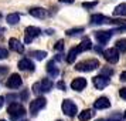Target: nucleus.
<instances>
[{"label":"nucleus","instance_id":"nucleus-32","mask_svg":"<svg viewBox=\"0 0 126 121\" xmlns=\"http://www.w3.org/2000/svg\"><path fill=\"white\" fill-rule=\"evenodd\" d=\"M120 80H122V81H126V71H123V73L120 74Z\"/></svg>","mask_w":126,"mask_h":121},{"label":"nucleus","instance_id":"nucleus-12","mask_svg":"<svg viewBox=\"0 0 126 121\" xmlns=\"http://www.w3.org/2000/svg\"><path fill=\"white\" fill-rule=\"evenodd\" d=\"M6 86L9 87V88H18V87L21 86V77L18 74H12L10 78L7 80Z\"/></svg>","mask_w":126,"mask_h":121},{"label":"nucleus","instance_id":"nucleus-6","mask_svg":"<svg viewBox=\"0 0 126 121\" xmlns=\"http://www.w3.org/2000/svg\"><path fill=\"white\" fill-rule=\"evenodd\" d=\"M61 108H63V113L65 115H68V117H74L77 114V111H78V107H77V104L74 101H71V100H64L63 101V105H61Z\"/></svg>","mask_w":126,"mask_h":121},{"label":"nucleus","instance_id":"nucleus-36","mask_svg":"<svg viewBox=\"0 0 126 121\" xmlns=\"http://www.w3.org/2000/svg\"><path fill=\"white\" fill-rule=\"evenodd\" d=\"M96 121H109V120H96Z\"/></svg>","mask_w":126,"mask_h":121},{"label":"nucleus","instance_id":"nucleus-21","mask_svg":"<svg viewBox=\"0 0 126 121\" xmlns=\"http://www.w3.org/2000/svg\"><path fill=\"white\" fill-rule=\"evenodd\" d=\"M113 14L115 16H126V4L125 3H122V4H119V6L115 7Z\"/></svg>","mask_w":126,"mask_h":121},{"label":"nucleus","instance_id":"nucleus-34","mask_svg":"<svg viewBox=\"0 0 126 121\" xmlns=\"http://www.w3.org/2000/svg\"><path fill=\"white\" fill-rule=\"evenodd\" d=\"M6 71H7V69L6 67H3V69H0V74H4Z\"/></svg>","mask_w":126,"mask_h":121},{"label":"nucleus","instance_id":"nucleus-35","mask_svg":"<svg viewBox=\"0 0 126 121\" xmlns=\"http://www.w3.org/2000/svg\"><path fill=\"white\" fill-rule=\"evenodd\" d=\"M3 103H4V98L0 97V108H1V105H3Z\"/></svg>","mask_w":126,"mask_h":121},{"label":"nucleus","instance_id":"nucleus-9","mask_svg":"<svg viewBox=\"0 0 126 121\" xmlns=\"http://www.w3.org/2000/svg\"><path fill=\"white\" fill-rule=\"evenodd\" d=\"M112 34H113V31H106V30H103V31H96V33H95V37H96L98 43L106 44L109 41V39L112 37Z\"/></svg>","mask_w":126,"mask_h":121},{"label":"nucleus","instance_id":"nucleus-39","mask_svg":"<svg viewBox=\"0 0 126 121\" xmlns=\"http://www.w3.org/2000/svg\"><path fill=\"white\" fill-rule=\"evenodd\" d=\"M0 121H4V120H0Z\"/></svg>","mask_w":126,"mask_h":121},{"label":"nucleus","instance_id":"nucleus-22","mask_svg":"<svg viewBox=\"0 0 126 121\" xmlns=\"http://www.w3.org/2000/svg\"><path fill=\"white\" fill-rule=\"evenodd\" d=\"M78 47L81 48V51H86V50H89V48L92 47V43H91V40H89L88 37H85L84 40L81 41V44Z\"/></svg>","mask_w":126,"mask_h":121},{"label":"nucleus","instance_id":"nucleus-24","mask_svg":"<svg viewBox=\"0 0 126 121\" xmlns=\"http://www.w3.org/2000/svg\"><path fill=\"white\" fill-rule=\"evenodd\" d=\"M31 56L34 58H37V60H44V58L47 57V53L46 51H33Z\"/></svg>","mask_w":126,"mask_h":121},{"label":"nucleus","instance_id":"nucleus-40","mask_svg":"<svg viewBox=\"0 0 126 121\" xmlns=\"http://www.w3.org/2000/svg\"><path fill=\"white\" fill-rule=\"evenodd\" d=\"M58 121H61V120H58Z\"/></svg>","mask_w":126,"mask_h":121},{"label":"nucleus","instance_id":"nucleus-29","mask_svg":"<svg viewBox=\"0 0 126 121\" xmlns=\"http://www.w3.org/2000/svg\"><path fill=\"white\" fill-rule=\"evenodd\" d=\"M54 48H55V50H58V51L64 50V41H63V40H58V41H57V44L54 46Z\"/></svg>","mask_w":126,"mask_h":121},{"label":"nucleus","instance_id":"nucleus-30","mask_svg":"<svg viewBox=\"0 0 126 121\" xmlns=\"http://www.w3.org/2000/svg\"><path fill=\"white\" fill-rule=\"evenodd\" d=\"M119 96H120V98L126 100V88H120L119 90Z\"/></svg>","mask_w":126,"mask_h":121},{"label":"nucleus","instance_id":"nucleus-15","mask_svg":"<svg viewBox=\"0 0 126 121\" xmlns=\"http://www.w3.org/2000/svg\"><path fill=\"white\" fill-rule=\"evenodd\" d=\"M94 107L96 110H106V108L110 107V101H109L106 97H101L94 103Z\"/></svg>","mask_w":126,"mask_h":121},{"label":"nucleus","instance_id":"nucleus-23","mask_svg":"<svg viewBox=\"0 0 126 121\" xmlns=\"http://www.w3.org/2000/svg\"><path fill=\"white\" fill-rule=\"evenodd\" d=\"M116 48L120 53H126V39H120L116 41Z\"/></svg>","mask_w":126,"mask_h":121},{"label":"nucleus","instance_id":"nucleus-4","mask_svg":"<svg viewBox=\"0 0 126 121\" xmlns=\"http://www.w3.org/2000/svg\"><path fill=\"white\" fill-rule=\"evenodd\" d=\"M46 105H47V100L44 97H38V98H35V100H33V101L30 103V114L37 115L38 111L43 110Z\"/></svg>","mask_w":126,"mask_h":121},{"label":"nucleus","instance_id":"nucleus-16","mask_svg":"<svg viewBox=\"0 0 126 121\" xmlns=\"http://www.w3.org/2000/svg\"><path fill=\"white\" fill-rule=\"evenodd\" d=\"M47 73H48V74H50V77H52V78L58 77V74H60V70L57 69V66H55V61H54V60L47 64Z\"/></svg>","mask_w":126,"mask_h":121},{"label":"nucleus","instance_id":"nucleus-25","mask_svg":"<svg viewBox=\"0 0 126 121\" xmlns=\"http://www.w3.org/2000/svg\"><path fill=\"white\" fill-rule=\"evenodd\" d=\"M101 74H102V75H106V77H110V75L113 74V70L109 69V67H103V69L101 70Z\"/></svg>","mask_w":126,"mask_h":121},{"label":"nucleus","instance_id":"nucleus-31","mask_svg":"<svg viewBox=\"0 0 126 121\" xmlns=\"http://www.w3.org/2000/svg\"><path fill=\"white\" fill-rule=\"evenodd\" d=\"M55 87H57V88H60V90H65V84H64L63 81L57 83V84H55Z\"/></svg>","mask_w":126,"mask_h":121},{"label":"nucleus","instance_id":"nucleus-3","mask_svg":"<svg viewBox=\"0 0 126 121\" xmlns=\"http://www.w3.org/2000/svg\"><path fill=\"white\" fill-rule=\"evenodd\" d=\"M99 67V61L95 60V58H91V60H85V61H81L75 66V69L78 71H84V73H89V71H94Z\"/></svg>","mask_w":126,"mask_h":121},{"label":"nucleus","instance_id":"nucleus-7","mask_svg":"<svg viewBox=\"0 0 126 121\" xmlns=\"http://www.w3.org/2000/svg\"><path fill=\"white\" fill-rule=\"evenodd\" d=\"M103 57L108 63L116 64L119 61V50L118 48H108V50L103 51Z\"/></svg>","mask_w":126,"mask_h":121},{"label":"nucleus","instance_id":"nucleus-13","mask_svg":"<svg viewBox=\"0 0 126 121\" xmlns=\"http://www.w3.org/2000/svg\"><path fill=\"white\" fill-rule=\"evenodd\" d=\"M85 87H86V80L82 78V77H78V78H75V80L71 83V88L75 90V91H82Z\"/></svg>","mask_w":126,"mask_h":121},{"label":"nucleus","instance_id":"nucleus-8","mask_svg":"<svg viewBox=\"0 0 126 121\" xmlns=\"http://www.w3.org/2000/svg\"><path fill=\"white\" fill-rule=\"evenodd\" d=\"M92 83H94L95 88H98V90H103L105 87L109 86L110 80H109V77H106V75L99 74V75H96V77H94V78H92Z\"/></svg>","mask_w":126,"mask_h":121},{"label":"nucleus","instance_id":"nucleus-37","mask_svg":"<svg viewBox=\"0 0 126 121\" xmlns=\"http://www.w3.org/2000/svg\"><path fill=\"white\" fill-rule=\"evenodd\" d=\"M125 118H126V111H125Z\"/></svg>","mask_w":126,"mask_h":121},{"label":"nucleus","instance_id":"nucleus-27","mask_svg":"<svg viewBox=\"0 0 126 121\" xmlns=\"http://www.w3.org/2000/svg\"><path fill=\"white\" fill-rule=\"evenodd\" d=\"M82 31H84V29H82V27H79V29L68 30V31H67V34H68V36H74V34H79V33H82Z\"/></svg>","mask_w":126,"mask_h":121},{"label":"nucleus","instance_id":"nucleus-10","mask_svg":"<svg viewBox=\"0 0 126 121\" xmlns=\"http://www.w3.org/2000/svg\"><path fill=\"white\" fill-rule=\"evenodd\" d=\"M91 22H92V24H106V23L112 24V19L106 17L103 14H92Z\"/></svg>","mask_w":126,"mask_h":121},{"label":"nucleus","instance_id":"nucleus-2","mask_svg":"<svg viewBox=\"0 0 126 121\" xmlns=\"http://www.w3.org/2000/svg\"><path fill=\"white\" fill-rule=\"evenodd\" d=\"M52 87H54V83L51 80H48V78H44V80L38 81V83H35L33 86V93H35V94L48 93L52 90Z\"/></svg>","mask_w":126,"mask_h":121},{"label":"nucleus","instance_id":"nucleus-14","mask_svg":"<svg viewBox=\"0 0 126 121\" xmlns=\"http://www.w3.org/2000/svg\"><path fill=\"white\" fill-rule=\"evenodd\" d=\"M9 47H10V50H13V51H17V53L24 51V46L21 44V41L17 40V39H10L9 40Z\"/></svg>","mask_w":126,"mask_h":121},{"label":"nucleus","instance_id":"nucleus-28","mask_svg":"<svg viewBox=\"0 0 126 121\" xmlns=\"http://www.w3.org/2000/svg\"><path fill=\"white\" fill-rule=\"evenodd\" d=\"M7 56H9V51H7L6 48L0 47V60H4V58H7Z\"/></svg>","mask_w":126,"mask_h":121},{"label":"nucleus","instance_id":"nucleus-17","mask_svg":"<svg viewBox=\"0 0 126 121\" xmlns=\"http://www.w3.org/2000/svg\"><path fill=\"white\" fill-rule=\"evenodd\" d=\"M30 14L37 19H44L46 17V10L41 9V7H31L30 9Z\"/></svg>","mask_w":126,"mask_h":121},{"label":"nucleus","instance_id":"nucleus-11","mask_svg":"<svg viewBox=\"0 0 126 121\" xmlns=\"http://www.w3.org/2000/svg\"><path fill=\"white\" fill-rule=\"evenodd\" d=\"M18 69L21 71H34V64L30 58H21L18 61Z\"/></svg>","mask_w":126,"mask_h":121},{"label":"nucleus","instance_id":"nucleus-1","mask_svg":"<svg viewBox=\"0 0 126 121\" xmlns=\"http://www.w3.org/2000/svg\"><path fill=\"white\" fill-rule=\"evenodd\" d=\"M7 114L10 117V120L17 121L18 118H21L24 114H26V110L20 103H12L7 108Z\"/></svg>","mask_w":126,"mask_h":121},{"label":"nucleus","instance_id":"nucleus-19","mask_svg":"<svg viewBox=\"0 0 126 121\" xmlns=\"http://www.w3.org/2000/svg\"><path fill=\"white\" fill-rule=\"evenodd\" d=\"M18 22H20V14H18V13H12V14L7 16V23L10 24V26L17 24Z\"/></svg>","mask_w":126,"mask_h":121},{"label":"nucleus","instance_id":"nucleus-26","mask_svg":"<svg viewBox=\"0 0 126 121\" xmlns=\"http://www.w3.org/2000/svg\"><path fill=\"white\" fill-rule=\"evenodd\" d=\"M95 6H98V1H85V3H82L84 9H94Z\"/></svg>","mask_w":126,"mask_h":121},{"label":"nucleus","instance_id":"nucleus-33","mask_svg":"<svg viewBox=\"0 0 126 121\" xmlns=\"http://www.w3.org/2000/svg\"><path fill=\"white\" fill-rule=\"evenodd\" d=\"M61 3H74V0H60Z\"/></svg>","mask_w":126,"mask_h":121},{"label":"nucleus","instance_id":"nucleus-18","mask_svg":"<svg viewBox=\"0 0 126 121\" xmlns=\"http://www.w3.org/2000/svg\"><path fill=\"white\" fill-rule=\"evenodd\" d=\"M79 53H82L79 47H74V48H71L69 53L67 54V61H68V63H74L75 58H77V56H78Z\"/></svg>","mask_w":126,"mask_h":121},{"label":"nucleus","instance_id":"nucleus-20","mask_svg":"<svg viewBox=\"0 0 126 121\" xmlns=\"http://www.w3.org/2000/svg\"><path fill=\"white\" fill-rule=\"evenodd\" d=\"M92 115H94V113H92V110H84L82 113H79V121H89V118H92Z\"/></svg>","mask_w":126,"mask_h":121},{"label":"nucleus","instance_id":"nucleus-38","mask_svg":"<svg viewBox=\"0 0 126 121\" xmlns=\"http://www.w3.org/2000/svg\"><path fill=\"white\" fill-rule=\"evenodd\" d=\"M0 19H1V13H0Z\"/></svg>","mask_w":126,"mask_h":121},{"label":"nucleus","instance_id":"nucleus-5","mask_svg":"<svg viewBox=\"0 0 126 121\" xmlns=\"http://www.w3.org/2000/svg\"><path fill=\"white\" fill-rule=\"evenodd\" d=\"M40 33H41V30L38 29V27H34V26L26 27V30H24V43H26V44L31 43L34 39H37V37L40 36Z\"/></svg>","mask_w":126,"mask_h":121}]
</instances>
